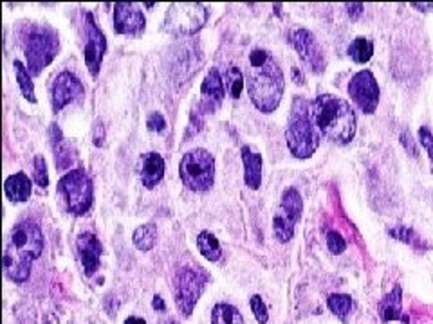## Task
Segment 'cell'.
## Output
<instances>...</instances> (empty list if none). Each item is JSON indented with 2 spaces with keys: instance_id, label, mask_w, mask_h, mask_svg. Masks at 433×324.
<instances>
[{
  "instance_id": "obj_13",
  "label": "cell",
  "mask_w": 433,
  "mask_h": 324,
  "mask_svg": "<svg viewBox=\"0 0 433 324\" xmlns=\"http://www.w3.org/2000/svg\"><path fill=\"white\" fill-rule=\"evenodd\" d=\"M85 63L87 69L91 70V74L96 78L101 69V60H103L105 51H107V38L100 31V27L96 26L92 13H85Z\"/></svg>"
},
{
  "instance_id": "obj_5",
  "label": "cell",
  "mask_w": 433,
  "mask_h": 324,
  "mask_svg": "<svg viewBox=\"0 0 433 324\" xmlns=\"http://www.w3.org/2000/svg\"><path fill=\"white\" fill-rule=\"evenodd\" d=\"M22 47L27 58V69L38 76L60 51L58 33L45 24H29L22 33Z\"/></svg>"
},
{
  "instance_id": "obj_7",
  "label": "cell",
  "mask_w": 433,
  "mask_h": 324,
  "mask_svg": "<svg viewBox=\"0 0 433 324\" xmlns=\"http://www.w3.org/2000/svg\"><path fill=\"white\" fill-rule=\"evenodd\" d=\"M208 8L199 2L172 4L166 11L165 31L173 36H190L199 33L208 20Z\"/></svg>"
},
{
  "instance_id": "obj_12",
  "label": "cell",
  "mask_w": 433,
  "mask_h": 324,
  "mask_svg": "<svg viewBox=\"0 0 433 324\" xmlns=\"http://www.w3.org/2000/svg\"><path fill=\"white\" fill-rule=\"evenodd\" d=\"M289 42L296 49L303 63L307 65L312 72H323L325 67H327V60H325L320 43H318V40L314 38L311 31L295 29L289 35Z\"/></svg>"
},
{
  "instance_id": "obj_33",
  "label": "cell",
  "mask_w": 433,
  "mask_h": 324,
  "mask_svg": "<svg viewBox=\"0 0 433 324\" xmlns=\"http://www.w3.org/2000/svg\"><path fill=\"white\" fill-rule=\"evenodd\" d=\"M147 126L150 132H157V134H161V132H165L166 130V119L161 116L159 112H152L147 119Z\"/></svg>"
},
{
  "instance_id": "obj_38",
  "label": "cell",
  "mask_w": 433,
  "mask_h": 324,
  "mask_svg": "<svg viewBox=\"0 0 433 324\" xmlns=\"http://www.w3.org/2000/svg\"><path fill=\"white\" fill-rule=\"evenodd\" d=\"M94 144L96 146H101V144H103V139H105V128H103V125H101V123H96V126H94Z\"/></svg>"
},
{
  "instance_id": "obj_27",
  "label": "cell",
  "mask_w": 433,
  "mask_h": 324,
  "mask_svg": "<svg viewBox=\"0 0 433 324\" xmlns=\"http://www.w3.org/2000/svg\"><path fill=\"white\" fill-rule=\"evenodd\" d=\"M15 74H17V82L18 86H20L22 94L26 98L29 103H36V95H35V85H33V79H31V72L24 67L22 61H15Z\"/></svg>"
},
{
  "instance_id": "obj_11",
  "label": "cell",
  "mask_w": 433,
  "mask_h": 324,
  "mask_svg": "<svg viewBox=\"0 0 433 324\" xmlns=\"http://www.w3.org/2000/svg\"><path fill=\"white\" fill-rule=\"evenodd\" d=\"M348 95L363 114L370 116L376 112L377 105H379V86H377L376 76L370 70L355 72L354 78L348 83Z\"/></svg>"
},
{
  "instance_id": "obj_9",
  "label": "cell",
  "mask_w": 433,
  "mask_h": 324,
  "mask_svg": "<svg viewBox=\"0 0 433 324\" xmlns=\"http://www.w3.org/2000/svg\"><path fill=\"white\" fill-rule=\"evenodd\" d=\"M303 213V200L298 190L287 187L273 218V233L280 243H287L295 234V227Z\"/></svg>"
},
{
  "instance_id": "obj_2",
  "label": "cell",
  "mask_w": 433,
  "mask_h": 324,
  "mask_svg": "<svg viewBox=\"0 0 433 324\" xmlns=\"http://www.w3.org/2000/svg\"><path fill=\"white\" fill-rule=\"evenodd\" d=\"M43 251V234L38 224L31 220L18 222L11 231L4 252L6 276L15 283H24L31 274L33 261Z\"/></svg>"
},
{
  "instance_id": "obj_8",
  "label": "cell",
  "mask_w": 433,
  "mask_h": 324,
  "mask_svg": "<svg viewBox=\"0 0 433 324\" xmlns=\"http://www.w3.org/2000/svg\"><path fill=\"white\" fill-rule=\"evenodd\" d=\"M58 191L64 194L67 208L73 215L82 216L91 209L94 187H92L91 177L83 168L71 169L67 175H64L58 182Z\"/></svg>"
},
{
  "instance_id": "obj_21",
  "label": "cell",
  "mask_w": 433,
  "mask_h": 324,
  "mask_svg": "<svg viewBox=\"0 0 433 324\" xmlns=\"http://www.w3.org/2000/svg\"><path fill=\"white\" fill-rule=\"evenodd\" d=\"M379 316H381L383 323L408 321L403 316V288H401V285H395L394 290L379 302Z\"/></svg>"
},
{
  "instance_id": "obj_23",
  "label": "cell",
  "mask_w": 433,
  "mask_h": 324,
  "mask_svg": "<svg viewBox=\"0 0 433 324\" xmlns=\"http://www.w3.org/2000/svg\"><path fill=\"white\" fill-rule=\"evenodd\" d=\"M212 324H246L242 314L228 302H219L213 307Z\"/></svg>"
},
{
  "instance_id": "obj_26",
  "label": "cell",
  "mask_w": 433,
  "mask_h": 324,
  "mask_svg": "<svg viewBox=\"0 0 433 324\" xmlns=\"http://www.w3.org/2000/svg\"><path fill=\"white\" fill-rule=\"evenodd\" d=\"M157 242V227L156 224L139 225L134 233V245L139 251H150Z\"/></svg>"
},
{
  "instance_id": "obj_42",
  "label": "cell",
  "mask_w": 433,
  "mask_h": 324,
  "mask_svg": "<svg viewBox=\"0 0 433 324\" xmlns=\"http://www.w3.org/2000/svg\"><path fill=\"white\" fill-rule=\"evenodd\" d=\"M161 324H179V323H177V321L170 319V321H165V323H161Z\"/></svg>"
},
{
  "instance_id": "obj_16",
  "label": "cell",
  "mask_w": 433,
  "mask_h": 324,
  "mask_svg": "<svg viewBox=\"0 0 433 324\" xmlns=\"http://www.w3.org/2000/svg\"><path fill=\"white\" fill-rule=\"evenodd\" d=\"M76 247H78L80 259L85 268V274L89 277L94 276L96 270L100 268L101 261V242L92 233L80 234L76 240Z\"/></svg>"
},
{
  "instance_id": "obj_25",
  "label": "cell",
  "mask_w": 433,
  "mask_h": 324,
  "mask_svg": "<svg viewBox=\"0 0 433 324\" xmlns=\"http://www.w3.org/2000/svg\"><path fill=\"white\" fill-rule=\"evenodd\" d=\"M327 304H329L330 311L334 316L338 317L342 323H346L348 317H351L352 310H354V302H352L351 295L346 294H332L327 299Z\"/></svg>"
},
{
  "instance_id": "obj_18",
  "label": "cell",
  "mask_w": 433,
  "mask_h": 324,
  "mask_svg": "<svg viewBox=\"0 0 433 324\" xmlns=\"http://www.w3.org/2000/svg\"><path fill=\"white\" fill-rule=\"evenodd\" d=\"M165 177V159L156 153V151H150L147 155H143L141 160V180H143L145 186L148 190H152L154 186H157L161 180Z\"/></svg>"
},
{
  "instance_id": "obj_41",
  "label": "cell",
  "mask_w": 433,
  "mask_h": 324,
  "mask_svg": "<svg viewBox=\"0 0 433 324\" xmlns=\"http://www.w3.org/2000/svg\"><path fill=\"white\" fill-rule=\"evenodd\" d=\"M411 6H413L416 9H423V11H432L433 9V4H420V2L419 4H417V2H413Z\"/></svg>"
},
{
  "instance_id": "obj_24",
  "label": "cell",
  "mask_w": 433,
  "mask_h": 324,
  "mask_svg": "<svg viewBox=\"0 0 433 324\" xmlns=\"http://www.w3.org/2000/svg\"><path fill=\"white\" fill-rule=\"evenodd\" d=\"M197 247H199L200 254L206 259H210V261H219V259H221V243H219V240H216L212 233H208V231H203V233L197 236Z\"/></svg>"
},
{
  "instance_id": "obj_14",
  "label": "cell",
  "mask_w": 433,
  "mask_h": 324,
  "mask_svg": "<svg viewBox=\"0 0 433 324\" xmlns=\"http://www.w3.org/2000/svg\"><path fill=\"white\" fill-rule=\"evenodd\" d=\"M83 94V85L73 72H60L52 83L51 88V103L54 112H60L74 100H78Z\"/></svg>"
},
{
  "instance_id": "obj_31",
  "label": "cell",
  "mask_w": 433,
  "mask_h": 324,
  "mask_svg": "<svg viewBox=\"0 0 433 324\" xmlns=\"http://www.w3.org/2000/svg\"><path fill=\"white\" fill-rule=\"evenodd\" d=\"M327 245H329V251L332 254H342L346 249L345 238L338 233V231H329L327 233Z\"/></svg>"
},
{
  "instance_id": "obj_17",
  "label": "cell",
  "mask_w": 433,
  "mask_h": 324,
  "mask_svg": "<svg viewBox=\"0 0 433 324\" xmlns=\"http://www.w3.org/2000/svg\"><path fill=\"white\" fill-rule=\"evenodd\" d=\"M200 95H203V110H208V114L213 112L216 107H221L224 100V85L216 69H212L206 74L200 86Z\"/></svg>"
},
{
  "instance_id": "obj_35",
  "label": "cell",
  "mask_w": 433,
  "mask_h": 324,
  "mask_svg": "<svg viewBox=\"0 0 433 324\" xmlns=\"http://www.w3.org/2000/svg\"><path fill=\"white\" fill-rule=\"evenodd\" d=\"M401 144L406 148V151L410 153V157H413V159H416V157H419V151H417V143L413 141V137H411V134L408 132V130L401 134Z\"/></svg>"
},
{
  "instance_id": "obj_32",
  "label": "cell",
  "mask_w": 433,
  "mask_h": 324,
  "mask_svg": "<svg viewBox=\"0 0 433 324\" xmlns=\"http://www.w3.org/2000/svg\"><path fill=\"white\" fill-rule=\"evenodd\" d=\"M249 304H251V310H253V314H255V319L258 321L260 324L267 323L269 314H267V307H265L264 299L260 298V295H253Z\"/></svg>"
},
{
  "instance_id": "obj_20",
  "label": "cell",
  "mask_w": 433,
  "mask_h": 324,
  "mask_svg": "<svg viewBox=\"0 0 433 324\" xmlns=\"http://www.w3.org/2000/svg\"><path fill=\"white\" fill-rule=\"evenodd\" d=\"M51 146L52 151H54V162H57V168L60 169V171L69 169L74 160L73 148H71V144L65 141L64 134H61V130L58 128L57 123H52L51 125Z\"/></svg>"
},
{
  "instance_id": "obj_37",
  "label": "cell",
  "mask_w": 433,
  "mask_h": 324,
  "mask_svg": "<svg viewBox=\"0 0 433 324\" xmlns=\"http://www.w3.org/2000/svg\"><path fill=\"white\" fill-rule=\"evenodd\" d=\"M346 9V13H348V17L352 18V20H358V18L363 15V4H346L345 6Z\"/></svg>"
},
{
  "instance_id": "obj_6",
  "label": "cell",
  "mask_w": 433,
  "mask_h": 324,
  "mask_svg": "<svg viewBox=\"0 0 433 324\" xmlns=\"http://www.w3.org/2000/svg\"><path fill=\"white\" fill-rule=\"evenodd\" d=\"M179 175L188 190L197 193L208 191L215 178V159L208 150L203 148L188 151L179 164Z\"/></svg>"
},
{
  "instance_id": "obj_15",
  "label": "cell",
  "mask_w": 433,
  "mask_h": 324,
  "mask_svg": "<svg viewBox=\"0 0 433 324\" xmlns=\"http://www.w3.org/2000/svg\"><path fill=\"white\" fill-rule=\"evenodd\" d=\"M147 22L143 11L135 4L119 2L114 8V31L117 35H139L143 33Z\"/></svg>"
},
{
  "instance_id": "obj_4",
  "label": "cell",
  "mask_w": 433,
  "mask_h": 324,
  "mask_svg": "<svg viewBox=\"0 0 433 324\" xmlns=\"http://www.w3.org/2000/svg\"><path fill=\"white\" fill-rule=\"evenodd\" d=\"M287 148L296 159H309L320 144V135L311 114V103L296 95L293 101L289 123L286 130Z\"/></svg>"
},
{
  "instance_id": "obj_1",
  "label": "cell",
  "mask_w": 433,
  "mask_h": 324,
  "mask_svg": "<svg viewBox=\"0 0 433 324\" xmlns=\"http://www.w3.org/2000/svg\"><path fill=\"white\" fill-rule=\"evenodd\" d=\"M247 94L260 112L271 114L278 108L286 88L284 72L264 49H255L247 58Z\"/></svg>"
},
{
  "instance_id": "obj_22",
  "label": "cell",
  "mask_w": 433,
  "mask_h": 324,
  "mask_svg": "<svg viewBox=\"0 0 433 324\" xmlns=\"http://www.w3.org/2000/svg\"><path fill=\"white\" fill-rule=\"evenodd\" d=\"M4 193L11 202H26L31 196V180L26 173H15L6 178Z\"/></svg>"
},
{
  "instance_id": "obj_3",
  "label": "cell",
  "mask_w": 433,
  "mask_h": 324,
  "mask_svg": "<svg viewBox=\"0 0 433 324\" xmlns=\"http://www.w3.org/2000/svg\"><path fill=\"white\" fill-rule=\"evenodd\" d=\"M311 114L318 132L332 143H351L355 134L358 119L345 100L332 94H321L311 103Z\"/></svg>"
},
{
  "instance_id": "obj_19",
  "label": "cell",
  "mask_w": 433,
  "mask_h": 324,
  "mask_svg": "<svg viewBox=\"0 0 433 324\" xmlns=\"http://www.w3.org/2000/svg\"><path fill=\"white\" fill-rule=\"evenodd\" d=\"M244 180L249 190H258L262 184V155L253 151L249 146L242 148Z\"/></svg>"
},
{
  "instance_id": "obj_39",
  "label": "cell",
  "mask_w": 433,
  "mask_h": 324,
  "mask_svg": "<svg viewBox=\"0 0 433 324\" xmlns=\"http://www.w3.org/2000/svg\"><path fill=\"white\" fill-rule=\"evenodd\" d=\"M152 304H154V310H161V311H165V310H166L165 301H163V298H161V295H156V298H154V302H152Z\"/></svg>"
},
{
  "instance_id": "obj_34",
  "label": "cell",
  "mask_w": 433,
  "mask_h": 324,
  "mask_svg": "<svg viewBox=\"0 0 433 324\" xmlns=\"http://www.w3.org/2000/svg\"><path fill=\"white\" fill-rule=\"evenodd\" d=\"M419 141L420 144L428 150L430 153V162H432V173H433V135L428 130V126H420L419 130Z\"/></svg>"
},
{
  "instance_id": "obj_30",
  "label": "cell",
  "mask_w": 433,
  "mask_h": 324,
  "mask_svg": "<svg viewBox=\"0 0 433 324\" xmlns=\"http://www.w3.org/2000/svg\"><path fill=\"white\" fill-rule=\"evenodd\" d=\"M35 182L40 187H43V190L49 186L47 162H45V159H43L42 155L35 157Z\"/></svg>"
},
{
  "instance_id": "obj_36",
  "label": "cell",
  "mask_w": 433,
  "mask_h": 324,
  "mask_svg": "<svg viewBox=\"0 0 433 324\" xmlns=\"http://www.w3.org/2000/svg\"><path fill=\"white\" fill-rule=\"evenodd\" d=\"M390 234H392L394 238H397V240H401V242L411 243L410 238L413 236V231L408 229V227H397V229L390 231Z\"/></svg>"
},
{
  "instance_id": "obj_29",
  "label": "cell",
  "mask_w": 433,
  "mask_h": 324,
  "mask_svg": "<svg viewBox=\"0 0 433 324\" xmlns=\"http://www.w3.org/2000/svg\"><path fill=\"white\" fill-rule=\"evenodd\" d=\"M226 83H228V92L233 100H238L244 91V76L237 67H230L226 72Z\"/></svg>"
},
{
  "instance_id": "obj_10",
  "label": "cell",
  "mask_w": 433,
  "mask_h": 324,
  "mask_svg": "<svg viewBox=\"0 0 433 324\" xmlns=\"http://www.w3.org/2000/svg\"><path fill=\"white\" fill-rule=\"evenodd\" d=\"M175 302L177 308L181 310L182 316L190 317L193 311L195 304L199 301L200 294L204 290V281L199 272H195L191 268H181L175 276Z\"/></svg>"
},
{
  "instance_id": "obj_28",
  "label": "cell",
  "mask_w": 433,
  "mask_h": 324,
  "mask_svg": "<svg viewBox=\"0 0 433 324\" xmlns=\"http://www.w3.org/2000/svg\"><path fill=\"white\" fill-rule=\"evenodd\" d=\"M346 52H348V56H351L352 61H355V63H367L374 54V43L368 38L358 36V38L351 43V47H348Z\"/></svg>"
},
{
  "instance_id": "obj_40",
  "label": "cell",
  "mask_w": 433,
  "mask_h": 324,
  "mask_svg": "<svg viewBox=\"0 0 433 324\" xmlns=\"http://www.w3.org/2000/svg\"><path fill=\"white\" fill-rule=\"evenodd\" d=\"M125 324H147V323H145V319H141V317L130 316L125 319Z\"/></svg>"
}]
</instances>
